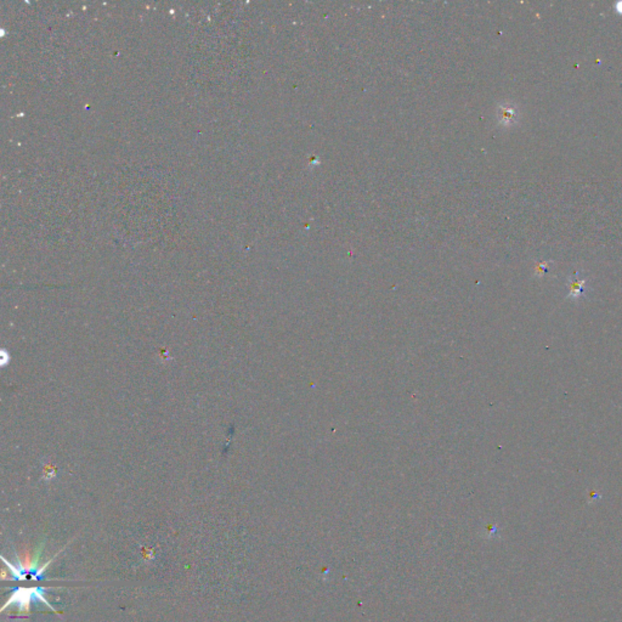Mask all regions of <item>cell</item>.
<instances>
[{"mask_svg":"<svg viewBox=\"0 0 622 622\" xmlns=\"http://www.w3.org/2000/svg\"><path fill=\"white\" fill-rule=\"evenodd\" d=\"M41 558V553L36 554V559L31 562V563L28 564L26 568H23L22 564L18 563V567H15L13 564L9 563L4 557H1L3 559V562L6 564V567L11 570L13 572V579H11V581H25V580H34V581H41L44 579V572H46V569L50 565L51 562L54 560V558L49 560L48 563H46V565L41 569H36V562H38V559Z\"/></svg>","mask_w":622,"mask_h":622,"instance_id":"2","label":"cell"},{"mask_svg":"<svg viewBox=\"0 0 622 622\" xmlns=\"http://www.w3.org/2000/svg\"><path fill=\"white\" fill-rule=\"evenodd\" d=\"M583 286H585V281H579L576 278V275L574 276L572 278V285H570V295H572V298H577L579 295H581L582 291H583Z\"/></svg>","mask_w":622,"mask_h":622,"instance_id":"3","label":"cell"},{"mask_svg":"<svg viewBox=\"0 0 622 622\" xmlns=\"http://www.w3.org/2000/svg\"><path fill=\"white\" fill-rule=\"evenodd\" d=\"M44 592H46V588H43V587L18 588V590H15L14 593L11 595V597L8 600V602L5 603L4 607L1 609V611H4L5 609L8 608V607L16 605L20 613H28V611H29L31 602H32V600H39L41 603H44L46 607H49L54 613H58V611L49 604V602L44 598V595H46Z\"/></svg>","mask_w":622,"mask_h":622,"instance_id":"1","label":"cell"},{"mask_svg":"<svg viewBox=\"0 0 622 622\" xmlns=\"http://www.w3.org/2000/svg\"><path fill=\"white\" fill-rule=\"evenodd\" d=\"M501 116H502V119L506 121V123H509L513 121L514 117H515V112H514L513 109H504Z\"/></svg>","mask_w":622,"mask_h":622,"instance_id":"4","label":"cell"}]
</instances>
